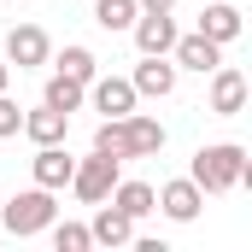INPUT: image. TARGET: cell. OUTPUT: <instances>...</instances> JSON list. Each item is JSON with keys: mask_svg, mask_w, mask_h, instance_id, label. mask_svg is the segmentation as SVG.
<instances>
[{"mask_svg": "<svg viewBox=\"0 0 252 252\" xmlns=\"http://www.w3.org/2000/svg\"><path fill=\"white\" fill-rule=\"evenodd\" d=\"M188 176L199 182V193H235L252 182V158L241 141H211V147H199L188 164Z\"/></svg>", "mask_w": 252, "mask_h": 252, "instance_id": "cell-1", "label": "cell"}, {"mask_svg": "<svg viewBox=\"0 0 252 252\" xmlns=\"http://www.w3.org/2000/svg\"><path fill=\"white\" fill-rule=\"evenodd\" d=\"M94 147L112 158H153V153H164V124L147 112H124V118H106L94 129Z\"/></svg>", "mask_w": 252, "mask_h": 252, "instance_id": "cell-2", "label": "cell"}, {"mask_svg": "<svg viewBox=\"0 0 252 252\" xmlns=\"http://www.w3.org/2000/svg\"><path fill=\"white\" fill-rule=\"evenodd\" d=\"M53 217H59L53 188H24V193H12V199H0V235L30 241V235H41Z\"/></svg>", "mask_w": 252, "mask_h": 252, "instance_id": "cell-3", "label": "cell"}, {"mask_svg": "<svg viewBox=\"0 0 252 252\" xmlns=\"http://www.w3.org/2000/svg\"><path fill=\"white\" fill-rule=\"evenodd\" d=\"M118 164H124V158H112V153H100V147H94L88 158H76V170H70V182H64V188L76 193L82 205H100L106 193L118 188Z\"/></svg>", "mask_w": 252, "mask_h": 252, "instance_id": "cell-4", "label": "cell"}, {"mask_svg": "<svg viewBox=\"0 0 252 252\" xmlns=\"http://www.w3.org/2000/svg\"><path fill=\"white\" fill-rule=\"evenodd\" d=\"M47 59H53V41H47L41 24H12V30H6V64H18V70H41Z\"/></svg>", "mask_w": 252, "mask_h": 252, "instance_id": "cell-5", "label": "cell"}, {"mask_svg": "<svg viewBox=\"0 0 252 252\" xmlns=\"http://www.w3.org/2000/svg\"><path fill=\"white\" fill-rule=\"evenodd\" d=\"M129 88H135L141 100H170V94H176V64H170V53H141Z\"/></svg>", "mask_w": 252, "mask_h": 252, "instance_id": "cell-6", "label": "cell"}, {"mask_svg": "<svg viewBox=\"0 0 252 252\" xmlns=\"http://www.w3.org/2000/svg\"><path fill=\"white\" fill-rule=\"evenodd\" d=\"M199 205H205V193L193 176H176V182H164V188L153 193V211H164L170 223H193L199 217Z\"/></svg>", "mask_w": 252, "mask_h": 252, "instance_id": "cell-7", "label": "cell"}, {"mask_svg": "<svg viewBox=\"0 0 252 252\" xmlns=\"http://www.w3.org/2000/svg\"><path fill=\"white\" fill-rule=\"evenodd\" d=\"M129 35H135V47H141V53H170L182 30H176V18H170V12H135Z\"/></svg>", "mask_w": 252, "mask_h": 252, "instance_id": "cell-8", "label": "cell"}, {"mask_svg": "<svg viewBox=\"0 0 252 252\" xmlns=\"http://www.w3.org/2000/svg\"><path fill=\"white\" fill-rule=\"evenodd\" d=\"M170 64H176V70H199V76H211V70L223 64V47H217L211 35H199V30H193V35H176Z\"/></svg>", "mask_w": 252, "mask_h": 252, "instance_id": "cell-9", "label": "cell"}, {"mask_svg": "<svg viewBox=\"0 0 252 252\" xmlns=\"http://www.w3.org/2000/svg\"><path fill=\"white\" fill-rule=\"evenodd\" d=\"M211 112L217 118H241L247 112V76L235 64H217L211 70Z\"/></svg>", "mask_w": 252, "mask_h": 252, "instance_id": "cell-10", "label": "cell"}, {"mask_svg": "<svg viewBox=\"0 0 252 252\" xmlns=\"http://www.w3.org/2000/svg\"><path fill=\"white\" fill-rule=\"evenodd\" d=\"M70 170H76V158L64 153V141H53V147H35V158H30V176H35V188H53V193L70 182Z\"/></svg>", "mask_w": 252, "mask_h": 252, "instance_id": "cell-11", "label": "cell"}, {"mask_svg": "<svg viewBox=\"0 0 252 252\" xmlns=\"http://www.w3.org/2000/svg\"><path fill=\"white\" fill-rule=\"evenodd\" d=\"M88 100H94V112H106V118H124V112H135V88H129V76H94L88 82Z\"/></svg>", "mask_w": 252, "mask_h": 252, "instance_id": "cell-12", "label": "cell"}, {"mask_svg": "<svg viewBox=\"0 0 252 252\" xmlns=\"http://www.w3.org/2000/svg\"><path fill=\"white\" fill-rule=\"evenodd\" d=\"M64 129H70V112H59V106H35V112H24V129L18 135H30L35 147H53V141H64Z\"/></svg>", "mask_w": 252, "mask_h": 252, "instance_id": "cell-13", "label": "cell"}, {"mask_svg": "<svg viewBox=\"0 0 252 252\" xmlns=\"http://www.w3.org/2000/svg\"><path fill=\"white\" fill-rule=\"evenodd\" d=\"M88 235H94V247H129V241H135V217H124L118 205H106V199H100V211H94Z\"/></svg>", "mask_w": 252, "mask_h": 252, "instance_id": "cell-14", "label": "cell"}, {"mask_svg": "<svg viewBox=\"0 0 252 252\" xmlns=\"http://www.w3.org/2000/svg\"><path fill=\"white\" fill-rule=\"evenodd\" d=\"M199 35H211L217 47H229V41L241 35V6H229V0H211V6L199 12Z\"/></svg>", "mask_w": 252, "mask_h": 252, "instance_id": "cell-15", "label": "cell"}, {"mask_svg": "<svg viewBox=\"0 0 252 252\" xmlns=\"http://www.w3.org/2000/svg\"><path fill=\"white\" fill-rule=\"evenodd\" d=\"M53 64H59V76H70V82H82V88H88V82L100 76V59H94V53H88L82 41H70V47H64V53H59Z\"/></svg>", "mask_w": 252, "mask_h": 252, "instance_id": "cell-16", "label": "cell"}, {"mask_svg": "<svg viewBox=\"0 0 252 252\" xmlns=\"http://www.w3.org/2000/svg\"><path fill=\"white\" fill-rule=\"evenodd\" d=\"M106 199H112V205H118L124 217H135V223H141V217L153 211V188H147V182H124V176H118V188L106 193Z\"/></svg>", "mask_w": 252, "mask_h": 252, "instance_id": "cell-17", "label": "cell"}, {"mask_svg": "<svg viewBox=\"0 0 252 252\" xmlns=\"http://www.w3.org/2000/svg\"><path fill=\"white\" fill-rule=\"evenodd\" d=\"M135 12H141L135 0H94V24H100L106 35H118V30H129V24H135Z\"/></svg>", "mask_w": 252, "mask_h": 252, "instance_id": "cell-18", "label": "cell"}, {"mask_svg": "<svg viewBox=\"0 0 252 252\" xmlns=\"http://www.w3.org/2000/svg\"><path fill=\"white\" fill-rule=\"evenodd\" d=\"M41 100H47V106H59V112H76V106L88 100V88H82V82H70V76H59V70H53V76H47V88H41Z\"/></svg>", "mask_w": 252, "mask_h": 252, "instance_id": "cell-19", "label": "cell"}, {"mask_svg": "<svg viewBox=\"0 0 252 252\" xmlns=\"http://www.w3.org/2000/svg\"><path fill=\"white\" fill-rule=\"evenodd\" d=\"M47 229H53V247H59V252H88V247H94L88 223H59V217H53Z\"/></svg>", "mask_w": 252, "mask_h": 252, "instance_id": "cell-20", "label": "cell"}, {"mask_svg": "<svg viewBox=\"0 0 252 252\" xmlns=\"http://www.w3.org/2000/svg\"><path fill=\"white\" fill-rule=\"evenodd\" d=\"M18 129H24V112H18V100H12V94H0V141H12Z\"/></svg>", "mask_w": 252, "mask_h": 252, "instance_id": "cell-21", "label": "cell"}, {"mask_svg": "<svg viewBox=\"0 0 252 252\" xmlns=\"http://www.w3.org/2000/svg\"><path fill=\"white\" fill-rule=\"evenodd\" d=\"M135 6H141V12H170L176 0H135Z\"/></svg>", "mask_w": 252, "mask_h": 252, "instance_id": "cell-22", "label": "cell"}, {"mask_svg": "<svg viewBox=\"0 0 252 252\" xmlns=\"http://www.w3.org/2000/svg\"><path fill=\"white\" fill-rule=\"evenodd\" d=\"M6 88H12V64L0 59V94H6Z\"/></svg>", "mask_w": 252, "mask_h": 252, "instance_id": "cell-23", "label": "cell"}]
</instances>
